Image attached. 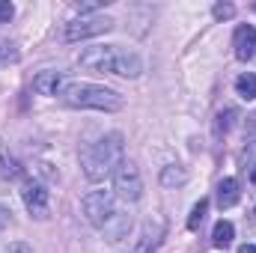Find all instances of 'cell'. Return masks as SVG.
I'll use <instances>...</instances> for the list:
<instances>
[{
	"mask_svg": "<svg viewBox=\"0 0 256 253\" xmlns=\"http://www.w3.org/2000/svg\"><path fill=\"white\" fill-rule=\"evenodd\" d=\"M12 15H15V6H12L9 0H0V24L12 21Z\"/></svg>",
	"mask_w": 256,
	"mask_h": 253,
	"instance_id": "cell-18",
	"label": "cell"
},
{
	"mask_svg": "<svg viewBox=\"0 0 256 253\" xmlns=\"http://www.w3.org/2000/svg\"><path fill=\"white\" fill-rule=\"evenodd\" d=\"M114 27L110 18L104 15H80L74 21H68L63 30V39L66 42H80V39H90V36H98V33H108Z\"/></svg>",
	"mask_w": 256,
	"mask_h": 253,
	"instance_id": "cell-6",
	"label": "cell"
},
{
	"mask_svg": "<svg viewBox=\"0 0 256 253\" xmlns=\"http://www.w3.org/2000/svg\"><path fill=\"white\" fill-rule=\"evenodd\" d=\"M236 92H238L244 102H254L256 98V74L254 72H248V74H242V78L236 80Z\"/></svg>",
	"mask_w": 256,
	"mask_h": 253,
	"instance_id": "cell-13",
	"label": "cell"
},
{
	"mask_svg": "<svg viewBox=\"0 0 256 253\" xmlns=\"http://www.w3.org/2000/svg\"><path fill=\"white\" fill-rule=\"evenodd\" d=\"M232 48H236V57H238L242 63L254 60L256 57V27L254 24H242V27L236 30V36H232Z\"/></svg>",
	"mask_w": 256,
	"mask_h": 253,
	"instance_id": "cell-8",
	"label": "cell"
},
{
	"mask_svg": "<svg viewBox=\"0 0 256 253\" xmlns=\"http://www.w3.org/2000/svg\"><path fill=\"white\" fill-rule=\"evenodd\" d=\"M232 238H236V226H232L230 220H218V224H214V232H212L214 248H230Z\"/></svg>",
	"mask_w": 256,
	"mask_h": 253,
	"instance_id": "cell-11",
	"label": "cell"
},
{
	"mask_svg": "<svg viewBox=\"0 0 256 253\" xmlns=\"http://www.w3.org/2000/svg\"><path fill=\"white\" fill-rule=\"evenodd\" d=\"M18 60V48L6 39H0V63H15Z\"/></svg>",
	"mask_w": 256,
	"mask_h": 253,
	"instance_id": "cell-15",
	"label": "cell"
},
{
	"mask_svg": "<svg viewBox=\"0 0 256 253\" xmlns=\"http://www.w3.org/2000/svg\"><path fill=\"white\" fill-rule=\"evenodd\" d=\"M238 196H242L238 179H232V176L220 179V185H218V206H220V208H232V206L238 202Z\"/></svg>",
	"mask_w": 256,
	"mask_h": 253,
	"instance_id": "cell-10",
	"label": "cell"
},
{
	"mask_svg": "<svg viewBox=\"0 0 256 253\" xmlns=\"http://www.w3.org/2000/svg\"><path fill=\"white\" fill-rule=\"evenodd\" d=\"M6 224H9V208L0 206V226H6Z\"/></svg>",
	"mask_w": 256,
	"mask_h": 253,
	"instance_id": "cell-21",
	"label": "cell"
},
{
	"mask_svg": "<svg viewBox=\"0 0 256 253\" xmlns=\"http://www.w3.org/2000/svg\"><path fill=\"white\" fill-rule=\"evenodd\" d=\"M212 12H214V18H218V21H224V18H232L236 6H230V3H218V6H214Z\"/></svg>",
	"mask_w": 256,
	"mask_h": 253,
	"instance_id": "cell-17",
	"label": "cell"
},
{
	"mask_svg": "<svg viewBox=\"0 0 256 253\" xmlns=\"http://www.w3.org/2000/svg\"><path fill=\"white\" fill-rule=\"evenodd\" d=\"M80 206H84L86 220H90L96 230H102L110 242H120L128 232V226H131L128 214H122V212L116 208V196H114L110 190H92V194L84 196Z\"/></svg>",
	"mask_w": 256,
	"mask_h": 253,
	"instance_id": "cell-3",
	"label": "cell"
},
{
	"mask_svg": "<svg viewBox=\"0 0 256 253\" xmlns=\"http://www.w3.org/2000/svg\"><path fill=\"white\" fill-rule=\"evenodd\" d=\"M63 102L68 108H90V110H108V114L126 104L116 90H108L98 84H66Z\"/></svg>",
	"mask_w": 256,
	"mask_h": 253,
	"instance_id": "cell-4",
	"label": "cell"
},
{
	"mask_svg": "<svg viewBox=\"0 0 256 253\" xmlns=\"http://www.w3.org/2000/svg\"><path fill=\"white\" fill-rule=\"evenodd\" d=\"M140 194H143L140 170H137L131 161H122V164L114 170V196H120L122 202H137Z\"/></svg>",
	"mask_w": 256,
	"mask_h": 253,
	"instance_id": "cell-5",
	"label": "cell"
},
{
	"mask_svg": "<svg viewBox=\"0 0 256 253\" xmlns=\"http://www.w3.org/2000/svg\"><path fill=\"white\" fill-rule=\"evenodd\" d=\"M78 63L90 72H104V74H120V78H137L143 72V60L120 45H96L84 48L78 54Z\"/></svg>",
	"mask_w": 256,
	"mask_h": 253,
	"instance_id": "cell-2",
	"label": "cell"
},
{
	"mask_svg": "<svg viewBox=\"0 0 256 253\" xmlns=\"http://www.w3.org/2000/svg\"><path fill=\"white\" fill-rule=\"evenodd\" d=\"M33 90H36L39 96H63V90H66L63 72H54V68L39 72V74L33 78Z\"/></svg>",
	"mask_w": 256,
	"mask_h": 253,
	"instance_id": "cell-9",
	"label": "cell"
},
{
	"mask_svg": "<svg viewBox=\"0 0 256 253\" xmlns=\"http://www.w3.org/2000/svg\"><path fill=\"white\" fill-rule=\"evenodd\" d=\"M126 146H122V134L120 131H110L104 137H98L96 143H90L84 152H80V167H84V176L90 182H102L108 176H114V170L126 161Z\"/></svg>",
	"mask_w": 256,
	"mask_h": 253,
	"instance_id": "cell-1",
	"label": "cell"
},
{
	"mask_svg": "<svg viewBox=\"0 0 256 253\" xmlns=\"http://www.w3.org/2000/svg\"><path fill=\"white\" fill-rule=\"evenodd\" d=\"M161 182H164V185H173V182H185V173H182V170H176V167H167V170L161 173Z\"/></svg>",
	"mask_w": 256,
	"mask_h": 253,
	"instance_id": "cell-16",
	"label": "cell"
},
{
	"mask_svg": "<svg viewBox=\"0 0 256 253\" xmlns=\"http://www.w3.org/2000/svg\"><path fill=\"white\" fill-rule=\"evenodd\" d=\"M238 253H256V244H242V248H238Z\"/></svg>",
	"mask_w": 256,
	"mask_h": 253,
	"instance_id": "cell-22",
	"label": "cell"
},
{
	"mask_svg": "<svg viewBox=\"0 0 256 253\" xmlns=\"http://www.w3.org/2000/svg\"><path fill=\"white\" fill-rule=\"evenodd\" d=\"M152 250H155V238H146V242H143L134 253H152Z\"/></svg>",
	"mask_w": 256,
	"mask_h": 253,
	"instance_id": "cell-20",
	"label": "cell"
},
{
	"mask_svg": "<svg viewBox=\"0 0 256 253\" xmlns=\"http://www.w3.org/2000/svg\"><path fill=\"white\" fill-rule=\"evenodd\" d=\"M21 200H24V206H27V212L33 214V218H48V190L42 182H36V179H27L24 182V188H21Z\"/></svg>",
	"mask_w": 256,
	"mask_h": 253,
	"instance_id": "cell-7",
	"label": "cell"
},
{
	"mask_svg": "<svg viewBox=\"0 0 256 253\" xmlns=\"http://www.w3.org/2000/svg\"><path fill=\"white\" fill-rule=\"evenodd\" d=\"M21 173V167H18V161L9 155V149H6V143L0 140V176L3 179H15Z\"/></svg>",
	"mask_w": 256,
	"mask_h": 253,
	"instance_id": "cell-12",
	"label": "cell"
},
{
	"mask_svg": "<svg viewBox=\"0 0 256 253\" xmlns=\"http://www.w3.org/2000/svg\"><path fill=\"white\" fill-rule=\"evenodd\" d=\"M6 253H33V248H30V244H24V242H15V244H9V248H6Z\"/></svg>",
	"mask_w": 256,
	"mask_h": 253,
	"instance_id": "cell-19",
	"label": "cell"
},
{
	"mask_svg": "<svg viewBox=\"0 0 256 253\" xmlns=\"http://www.w3.org/2000/svg\"><path fill=\"white\" fill-rule=\"evenodd\" d=\"M206 212H208V200H200V202L194 206L191 218H188V230H200V224H202V218H206Z\"/></svg>",
	"mask_w": 256,
	"mask_h": 253,
	"instance_id": "cell-14",
	"label": "cell"
}]
</instances>
